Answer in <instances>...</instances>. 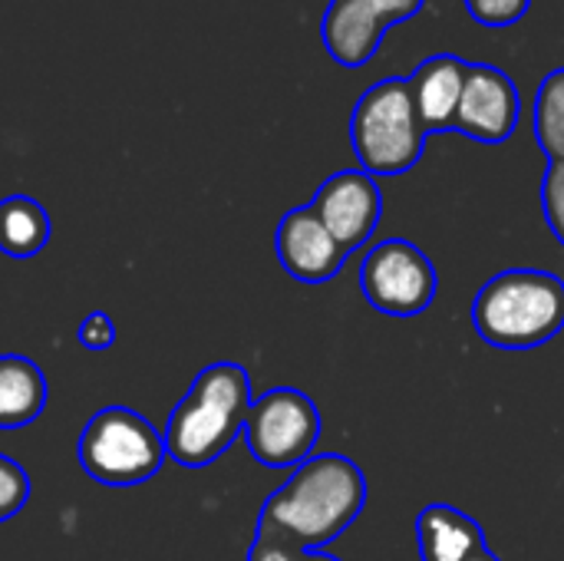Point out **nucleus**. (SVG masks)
Here are the masks:
<instances>
[{"label":"nucleus","mask_w":564,"mask_h":561,"mask_svg":"<svg viewBox=\"0 0 564 561\" xmlns=\"http://www.w3.org/2000/svg\"><path fill=\"white\" fill-rule=\"evenodd\" d=\"M364 506V470L340 453H324L301 463L291 479L264 499L258 529L278 532L297 549L324 552L360 519Z\"/></svg>","instance_id":"nucleus-1"},{"label":"nucleus","mask_w":564,"mask_h":561,"mask_svg":"<svg viewBox=\"0 0 564 561\" xmlns=\"http://www.w3.org/2000/svg\"><path fill=\"white\" fill-rule=\"evenodd\" d=\"M251 403V377L241 364H208L169 413L165 453L185 470L212 466L245 433Z\"/></svg>","instance_id":"nucleus-2"},{"label":"nucleus","mask_w":564,"mask_h":561,"mask_svg":"<svg viewBox=\"0 0 564 561\" xmlns=\"http://www.w3.org/2000/svg\"><path fill=\"white\" fill-rule=\"evenodd\" d=\"M473 327L496 350H535L564 331V281L549 271H502L473 301Z\"/></svg>","instance_id":"nucleus-3"},{"label":"nucleus","mask_w":564,"mask_h":561,"mask_svg":"<svg viewBox=\"0 0 564 561\" xmlns=\"http://www.w3.org/2000/svg\"><path fill=\"white\" fill-rule=\"evenodd\" d=\"M350 145L360 169L373 179L403 175L420 162L426 129L416 116L410 79L387 76L364 89L350 112Z\"/></svg>","instance_id":"nucleus-4"},{"label":"nucleus","mask_w":564,"mask_h":561,"mask_svg":"<svg viewBox=\"0 0 564 561\" xmlns=\"http://www.w3.org/2000/svg\"><path fill=\"white\" fill-rule=\"evenodd\" d=\"M162 433L129 407H106L89 417L79 436V466L102 486L149 483L165 463Z\"/></svg>","instance_id":"nucleus-5"},{"label":"nucleus","mask_w":564,"mask_h":561,"mask_svg":"<svg viewBox=\"0 0 564 561\" xmlns=\"http://www.w3.org/2000/svg\"><path fill=\"white\" fill-rule=\"evenodd\" d=\"M321 440L317 403L294 387H274L258 397L245 420L248 453L268 470H297L314 456Z\"/></svg>","instance_id":"nucleus-6"},{"label":"nucleus","mask_w":564,"mask_h":561,"mask_svg":"<svg viewBox=\"0 0 564 561\" xmlns=\"http://www.w3.org/2000/svg\"><path fill=\"white\" fill-rule=\"evenodd\" d=\"M360 288L373 311L416 317L436 301L440 274L423 248L406 238H387L367 251L360 265Z\"/></svg>","instance_id":"nucleus-7"},{"label":"nucleus","mask_w":564,"mask_h":561,"mask_svg":"<svg viewBox=\"0 0 564 561\" xmlns=\"http://www.w3.org/2000/svg\"><path fill=\"white\" fill-rule=\"evenodd\" d=\"M420 10L423 0H330L321 17V43L334 63L357 69L377 56L390 26Z\"/></svg>","instance_id":"nucleus-8"},{"label":"nucleus","mask_w":564,"mask_h":561,"mask_svg":"<svg viewBox=\"0 0 564 561\" xmlns=\"http://www.w3.org/2000/svg\"><path fill=\"white\" fill-rule=\"evenodd\" d=\"M519 119L522 96L512 76L492 63H469L453 132H463L486 145H499L519 129Z\"/></svg>","instance_id":"nucleus-9"},{"label":"nucleus","mask_w":564,"mask_h":561,"mask_svg":"<svg viewBox=\"0 0 564 561\" xmlns=\"http://www.w3.org/2000/svg\"><path fill=\"white\" fill-rule=\"evenodd\" d=\"M311 208L327 225V231L340 241L347 255L364 248L383 218V192L377 179L364 169L334 172L314 195Z\"/></svg>","instance_id":"nucleus-10"},{"label":"nucleus","mask_w":564,"mask_h":561,"mask_svg":"<svg viewBox=\"0 0 564 561\" xmlns=\"http://www.w3.org/2000/svg\"><path fill=\"white\" fill-rule=\"evenodd\" d=\"M274 248H278L281 268L294 281H304V284L334 281L340 274L344 261L350 258L311 205L291 208L281 218L278 235H274Z\"/></svg>","instance_id":"nucleus-11"},{"label":"nucleus","mask_w":564,"mask_h":561,"mask_svg":"<svg viewBox=\"0 0 564 561\" xmlns=\"http://www.w3.org/2000/svg\"><path fill=\"white\" fill-rule=\"evenodd\" d=\"M466 73H469V60H463L456 53H433L413 69L410 93H413L416 116H420L426 136L449 132L456 126Z\"/></svg>","instance_id":"nucleus-12"},{"label":"nucleus","mask_w":564,"mask_h":561,"mask_svg":"<svg viewBox=\"0 0 564 561\" xmlns=\"http://www.w3.org/2000/svg\"><path fill=\"white\" fill-rule=\"evenodd\" d=\"M416 546L423 561H466L486 549V532L456 506L433 503L416 516Z\"/></svg>","instance_id":"nucleus-13"},{"label":"nucleus","mask_w":564,"mask_h":561,"mask_svg":"<svg viewBox=\"0 0 564 561\" xmlns=\"http://www.w3.org/2000/svg\"><path fill=\"white\" fill-rule=\"evenodd\" d=\"M46 407L43 370L20 354L0 357V430L30 427Z\"/></svg>","instance_id":"nucleus-14"},{"label":"nucleus","mask_w":564,"mask_h":561,"mask_svg":"<svg viewBox=\"0 0 564 561\" xmlns=\"http://www.w3.org/2000/svg\"><path fill=\"white\" fill-rule=\"evenodd\" d=\"M53 222L30 195H7L0 202V251L7 258H33L46 248Z\"/></svg>","instance_id":"nucleus-15"},{"label":"nucleus","mask_w":564,"mask_h":561,"mask_svg":"<svg viewBox=\"0 0 564 561\" xmlns=\"http://www.w3.org/2000/svg\"><path fill=\"white\" fill-rule=\"evenodd\" d=\"M532 126H535L539 149L549 155V162L564 159V66L552 69L539 83Z\"/></svg>","instance_id":"nucleus-16"},{"label":"nucleus","mask_w":564,"mask_h":561,"mask_svg":"<svg viewBox=\"0 0 564 561\" xmlns=\"http://www.w3.org/2000/svg\"><path fill=\"white\" fill-rule=\"evenodd\" d=\"M30 503V476L20 463L0 453V522L13 519Z\"/></svg>","instance_id":"nucleus-17"},{"label":"nucleus","mask_w":564,"mask_h":561,"mask_svg":"<svg viewBox=\"0 0 564 561\" xmlns=\"http://www.w3.org/2000/svg\"><path fill=\"white\" fill-rule=\"evenodd\" d=\"M463 3H466L469 17L476 23L492 26V30L516 26L529 13V7H532V0H463Z\"/></svg>","instance_id":"nucleus-18"},{"label":"nucleus","mask_w":564,"mask_h":561,"mask_svg":"<svg viewBox=\"0 0 564 561\" xmlns=\"http://www.w3.org/2000/svg\"><path fill=\"white\" fill-rule=\"evenodd\" d=\"M542 208L545 222L555 235V241L564 248V159L549 162L545 179H542Z\"/></svg>","instance_id":"nucleus-19"},{"label":"nucleus","mask_w":564,"mask_h":561,"mask_svg":"<svg viewBox=\"0 0 564 561\" xmlns=\"http://www.w3.org/2000/svg\"><path fill=\"white\" fill-rule=\"evenodd\" d=\"M79 344L86 350H109L116 344V324L106 311H93L83 324H79Z\"/></svg>","instance_id":"nucleus-20"},{"label":"nucleus","mask_w":564,"mask_h":561,"mask_svg":"<svg viewBox=\"0 0 564 561\" xmlns=\"http://www.w3.org/2000/svg\"><path fill=\"white\" fill-rule=\"evenodd\" d=\"M466 561H502V559H499V555H496V552H492V549L486 546V549H479L476 555H469Z\"/></svg>","instance_id":"nucleus-21"},{"label":"nucleus","mask_w":564,"mask_h":561,"mask_svg":"<svg viewBox=\"0 0 564 561\" xmlns=\"http://www.w3.org/2000/svg\"><path fill=\"white\" fill-rule=\"evenodd\" d=\"M311 561H340L337 555H330V552H311Z\"/></svg>","instance_id":"nucleus-22"}]
</instances>
